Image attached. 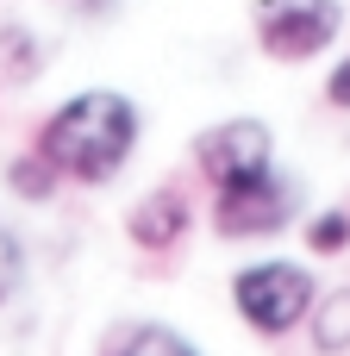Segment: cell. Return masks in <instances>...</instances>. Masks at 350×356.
<instances>
[{
  "instance_id": "obj_1",
  "label": "cell",
  "mask_w": 350,
  "mask_h": 356,
  "mask_svg": "<svg viewBox=\"0 0 350 356\" xmlns=\"http://www.w3.org/2000/svg\"><path fill=\"white\" fill-rule=\"evenodd\" d=\"M138 131H144V119H138V100H132V94H119V88H81V94H69V100L38 125V144H31V150H38L63 181L106 188V181L132 163Z\"/></svg>"
},
{
  "instance_id": "obj_2",
  "label": "cell",
  "mask_w": 350,
  "mask_h": 356,
  "mask_svg": "<svg viewBox=\"0 0 350 356\" xmlns=\"http://www.w3.org/2000/svg\"><path fill=\"white\" fill-rule=\"evenodd\" d=\"M313 300H319V282H313V269L294 263V257H263V263H244V269L232 275V313H238L257 338H288V332H301L307 313H313Z\"/></svg>"
},
{
  "instance_id": "obj_3",
  "label": "cell",
  "mask_w": 350,
  "mask_h": 356,
  "mask_svg": "<svg viewBox=\"0 0 350 356\" xmlns=\"http://www.w3.org/2000/svg\"><path fill=\"white\" fill-rule=\"evenodd\" d=\"M250 13H257L263 56H276V63H313L344 31L338 0H250Z\"/></svg>"
},
{
  "instance_id": "obj_4",
  "label": "cell",
  "mask_w": 350,
  "mask_h": 356,
  "mask_svg": "<svg viewBox=\"0 0 350 356\" xmlns=\"http://www.w3.org/2000/svg\"><path fill=\"white\" fill-rule=\"evenodd\" d=\"M294 213H301V181L282 169H263V175L213 194V232L219 238H276L294 225Z\"/></svg>"
},
{
  "instance_id": "obj_5",
  "label": "cell",
  "mask_w": 350,
  "mask_h": 356,
  "mask_svg": "<svg viewBox=\"0 0 350 356\" xmlns=\"http://www.w3.org/2000/svg\"><path fill=\"white\" fill-rule=\"evenodd\" d=\"M194 169L213 181V194L238 188V181L276 169V131L263 119H219V125H207L194 138Z\"/></svg>"
},
{
  "instance_id": "obj_6",
  "label": "cell",
  "mask_w": 350,
  "mask_h": 356,
  "mask_svg": "<svg viewBox=\"0 0 350 356\" xmlns=\"http://www.w3.org/2000/svg\"><path fill=\"white\" fill-rule=\"evenodd\" d=\"M188 225H194V200H188L175 181L150 188V194H144V200L125 213V238H132L138 250H150V257L175 250V244L188 238Z\"/></svg>"
},
{
  "instance_id": "obj_7",
  "label": "cell",
  "mask_w": 350,
  "mask_h": 356,
  "mask_svg": "<svg viewBox=\"0 0 350 356\" xmlns=\"http://www.w3.org/2000/svg\"><path fill=\"white\" fill-rule=\"evenodd\" d=\"M100 356H200V344L182 338L175 325H163V319H132V325H119L106 338Z\"/></svg>"
},
{
  "instance_id": "obj_8",
  "label": "cell",
  "mask_w": 350,
  "mask_h": 356,
  "mask_svg": "<svg viewBox=\"0 0 350 356\" xmlns=\"http://www.w3.org/2000/svg\"><path fill=\"white\" fill-rule=\"evenodd\" d=\"M307 332H313V350L319 356H344L350 350V288H332V294L313 300Z\"/></svg>"
},
{
  "instance_id": "obj_9",
  "label": "cell",
  "mask_w": 350,
  "mask_h": 356,
  "mask_svg": "<svg viewBox=\"0 0 350 356\" xmlns=\"http://www.w3.org/2000/svg\"><path fill=\"white\" fill-rule=\"evenodd\" d=\"M38 63H44L38 38H31L19 19H6V25H0V75H6L13 88H25V81L38 75Z\"/></svg>"
},
{
  "instance_id": "obj_10",
  "label": "cell",
  "mask_w": 350,
  "mask_h": 356,
  "mask_svg": "<svg viewBox=\"0 0 350 356\" xmlns=\"http://www.w3.org/2000/svg\"><path fill=\"white\" fill-rule=\"evenodd\" d=\"M6 188H13L19 200H31V207H38V200H50V194L63 188V175H56L38 150H25V156H13V163H6Z\"/></svg>"
},
{
  "instance_id": "obj_11",
  "label": "cell",
  "mask_w": 350,
  "mask_h": 356,
  "mask_svg": "<svg viewBox=\"0 0 350 356\" xmlns=\"http://www.w3.org/2000/svg\"><path fill=\"white\" fill-rule=\"evenodd\" d=\"M25 269H31V257H25V238L0 219V307H13L19 300V288H25Z\"/></svg>"
},
{
  "instance_id": "obj_12",
  "label": "cell",
  "mask_w": 350,
  "mask_h": 356,
  "mask_svg": "<svg viewBox=\"0 0 350 356\" xmlns=\"http://www.w3.org/2000/svg\"><path fill=\"white\" fill-rule=\"evenodd\" d=\"M344 244H350V213L344 207H332V213H319V219L307 225V250H313V257H338Z\"/></svg>"
},
{
  "instance_id": "obj_13",
  "label": "cell",
  "mask_w": 350,
  "mask_h": 356,
  "mask_svg": "<svg viewBox=\"0 0 350 356\" xmlns=\"http://www.w3.org/2000/svg\"><path fill=\"white\" fill-rule=\"evenodd\" d=\"M326 100H332V106H344V113H350V56L338 63V69H332V75H326Z\"/></svg>"
},
{
  "instance_id": "obj_14",
  "label": "cell",
  "mask_w": 350,
  "mask_h": 356,
  "mask_svg": "<svg viewBox=\"0 0 350 356\" xmlns=\"http://www.w3.org/2000/svg\"><path fill=\"white\" fill-rule=\"evenodd\" d=\"M63 6H69L75 19H113V13H119V0H63Z\"/></svg>"
}]
</instances>
